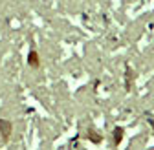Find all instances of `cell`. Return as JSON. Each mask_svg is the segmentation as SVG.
I'll return each mask as SVG.
<instances>
[{
	"label": "cell",
	"instance_id": "6da1fadb",
	"mask_svg": "<svg viewBox=\"0 0 154 150\" xmlns=\"http://www.w3.org/2000/svg\"><path fill=\"white\" fill-rule=\"evenodd\" d=\"M0 132H2L4 139H8L11 136V123L8 119H0Z\"/></svg>",
	"mask_w": 154,
	"mask_h": 150
},
{
	"label": "cell",
	"instance_id": "3957f363",
	"mask_svg": "<svg viewBox=\"0 0 154 150\" xmlns=\"http://www.w3.org/2000/svg\"><path fill=\"white\" fill-rule=\"evenodd\" d=\"M121 137H123V128H119V126H118V128L114 130V143H116V145L121 143Z\"/></svg>",
	"mask_w": 154,
	"mask_h": 150
},
{
	"label": "cell",
	"instance_id": "277c9868",
	"mask_svg": "<svg viewBox=\"0 0 154 150\" xmlns=\"http://www.w3.org/2000/svg\"><path fill=\"white\" fill-rule=\"evenodd\" d=\"M88 137H90L94 143H99V141H101V136H97L95 132H88Z\"/></svg>",
	"mask_w": 154,
	"mask_h": 150
},
{
	"label": "cell",
	"instance_id": "7a4b0ae2",
	"mask_svg": "<svg viewBox=\"0 0 154 150\" xmlns=\"http://www.w3.org/2000/svg\"><path fill=\"white\" fill-rule=\"evenodd\" d=\"M28 66L29 68H38V66H41V61H38V53L37 51H29V55H28Z\"/></svg>",
	"mask_w": 154,
	"mask_h": 150
}]
</instances>
